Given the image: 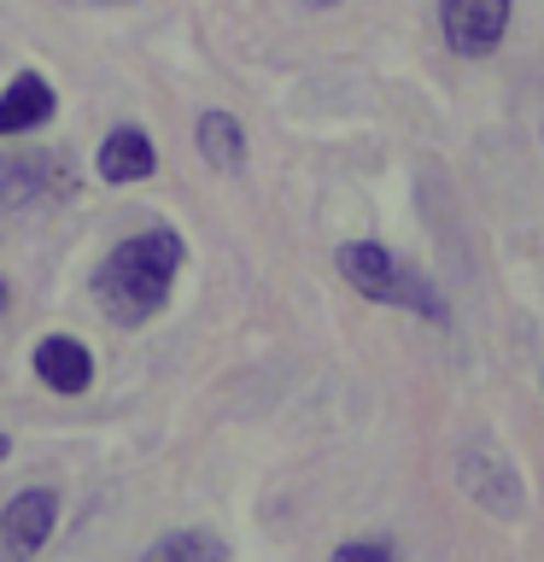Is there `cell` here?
<instances>
[{"mask_svg":"<svg viewBox=\"0 0 544 562\" xmlns=\"http://www.w3.org/2000/svg\"><path fill=\"white\" fill-rule=\"evenodd\" d=\"M7 446H12V439H7V434H0V457H7Z\"/></svg>","mask_w":544,"mask_h":562,"instance_id":"7c38bea8","label":"cell"},{"mask_svg":"<svg viewBox=\"0 0 544 562\" xmlns=\"http://www.w3.org/2000/svg\"><path fill=\"white\" fill-rule=\"evenodd\" d=\"M333 562H398V557H393V544H381V539H358V544H340Z\"/></svg>","mask_w":544,"mask_h":562,"instance_id":"8fae6325","label":"cell"},{"mask_svg":"<svg viewBox=\"0 0 544 562\" xmlns=\"http://www.w3.org/2000/svg\"><path fill=\"white\" fill-rule=\"evenodd\" d=\"M509 12L515 0H439V30L456 59H486L509 35Z\"/></svg>","mask_w":544,"mask_h":562,"instance_id":"3957f363","label":"cell"},{"mask_svg":"<svg viewBox=\"0 0 544 562\" xmlns=\"http://www.w3.org/2000/svg\"><path fill=\"white\" fill-rule=\"evenodd\" d=\"M152 165H158V147L140 123H117V130L100 140V182H112V188L147 182Z\"/></svg>","mask_w":544,"mask_h":562,"instance_id":"8992f818","label":"cell"},{"mask_svg":"<svg viewBox=\"0 0 544 562\" xmlns=\"http://www.w3.org/2000/svg\"><path fill=\"white\" fill-rule=\"evenodd\" d=\"M59 112V94L47 88L42 70H18V77L0 88V135H24L42 130V123Z\"/></svg>","mask_w":544,"mask_h":562,"instance_id":"52a82bcc","label":"cell"},{"mask_svg":"<svg viewBox=\"0 0 544 562\" xmlns=\"http://www.w3.org/2000/svg\"><path fill=\"white\" fill-rule=\"evenodd\" d=\"M333 263H340V276H345L363 299H375V305H404V311L428 316V323H445V305H439V293L428 288V276L404 270V263L386 252V246H375V240H345L340 252H333Z\"/></svg>","mask_w":544,"mask_h":562,"instance_id":"7a4b0ae2","label":"cell"},{"mask_svg":"<svg viewBox=\"0 0 544 562\" xmlns=\"http://www.w3.org/2000/svg\"><path fill=\"white\" fill-rule=\"evenodd\" d=\"M463 486L491 509V516H521V481H515V469H509L503 451L468 446L463 451Z\"/></svg>","mask_w":544,"mask_h":562,"instance_id":"5b68a950","label":"cell"},{"mask_svg":"<svg viewBox=\"0 0 544 562\" xmlns=\"http://www.w3.org/2000/svg\"><path fill=\"white\" fill-rule=\"evenodd\" d=\"M35 375H42L53 393H88V381H94V358H88L82 340L53 334V340L35 346Z\"/></svg>","mask_w":544,"mask_h":562,"instance_id":"ba28073f","label":"cell"},{"mask_svg":"<svg viewBox=\"0 0 544 562\" xmlns=\"http://www.w3.org/2000/svg\"><path fill=\"white\" fill-rule=\"evenodd\" d=\"M59 527V498L47 486H24L0 509V562H35Z\"/></svg>","mask_w":544,"mask_h":562,"instance_id":"277c9868","label":"cell"},{"mask_svg":"<svg viewBox=\"0 0 544 562\" xmlns=\"http://www.w3.org/2000/svg\"><path fill=\"white\" fill-rule=\"evenodd\" d=\"M0 305H7V288H0Z\"/></svg>","mask_w":544,"mask_h":562,"instance_id":"4fadbf2b","label":"cell"},{"mask_svg":"<svg viewBox=\"0 0 544 562\" xmlns=\"http://www.w3.org/2000/svg\"><path fill=\"white\" fill-rule=\"evenodd\" d=\"M223 557H228V551H223V539L193 533V527H188V533H165L140 562H223Z\"/></svg>","mask_w":544,"mask_h":562,"instance_id":"30bf717a","label":"cell"},{"mask_svg":"<svg viewBox=\"0 0 544 562\" xmlns=\"http://www.w3.org/2000/svg\"><path fill=\"white\" fill-rule=\"evenodd\" d=\"M182 258H188V246H182V235H175L170 223H152V228H140V235L117 240L112 252L100 258V270H94L100 311L112 316L117 328H140L147 316H158L170 305V288H175V276H182Z\"/></svg>","mask_w":544,"mask_h":562,"instance_id":"6da1fadb","label":"cell"},{"mask_svg":"<svg viewBox=\"0 0 544 562\" xmlns=\"http://www.w3.org/2000/svg\"><path fill=\"white\" fill-rule=\"evenodd\" d=\"M193 140H200V153H205L211 170H240L246 165V130H240V117L205 112L200 130H193Z\"/></svg>","mask_w":544,"mask_h":562,"instance_id":"9c48e42d","label":"cell"}]
</instances>
